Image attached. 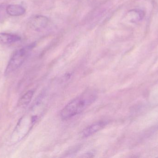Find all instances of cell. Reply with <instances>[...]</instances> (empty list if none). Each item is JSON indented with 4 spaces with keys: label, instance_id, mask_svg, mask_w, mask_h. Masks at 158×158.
<instances>
[{
    "label": "cell",
    "instance_id": "6da1fadb",
    "mask_svg": "<svg viewBox=\"0 0 158 158\" xmlns=\"http://www.w3.org/2000/svg\"><path fill=\"white\" fill-rule=\"evenodd\" d=\"M96 95L94 92H86L69 103L61 111L62 118L68 119L81 113L94 102Z\"/></svg>",
    "mask_w": 158,
    "mask_h": 158
},
{
    "label": "cell",
    "instance_id": "7a4b0ae2",
    "mask_svg": "<svg viewBox=\"0 0 158 158\" xmlns=\"http://www.w3.org/2000/svg\"><path fill=\"white\" fill-rule=\"evenodd\" d=\"M35 45V44H31L15 51L11 56L6 69V75H9L20 67Z\"/></svg>",
    "mask_w": 158,
    "mask_h": 158
},
{
    "label": "cell",
    "instance_id": "3957f363",
    "mask_svg": "<svg viewBox=\"0 0 158 158\" xmlns=\"http://www.w3.org/2000/svg\"><path fill=\"white\" fill-rule=\"evenodd\" d=\"M49 22V19L47 17L42 15H36L30 19L29 24L31 29L40 32L47 27Z\"/></svg>",
    "mask_w": 158,
    "mask_h": 158
},
{
    "label": "cell",
    "instance_id": "52a82bcc",
    "mask_svg": "<svg viewBox=\"0 0 158 158\" xmlns=\"http://www.w3.org/2000/svg\"><path fill=\"white\" fill-rule=\"evenodd\" d=\"M127 16L131 22H135L142 19L144 16V14L142 10L135 9L129 12Z\"/></svg>",
    "mask_w": 158,
    "mask_h": 158
},
{
    "label": "cell",
    "instance_id": "5b68a950",
    "mask_svg": "<svg viewBox=\"0 0 158 158\" xmlns=\"http://www.w3.org/2000/svg\"><path fill=\"white\" fill-rule=\"evenodd\" d=\"M106 124V122H98L94 123L86 128L82 133V135L83 137H88L91 136L103 129Z\"/></svg>",
    "mask_w": 158,
    "mask_h": 158
},
{
    "label": "cell",
    "instance_id": "ba28073f",
    "mask_svg": "<svg viewBox=\"0 0 158 158\" xmlns=\"http://www.w3.org/2000/svg\"><path fill=\"white\" fill-rule=\"evenodd\" d=\"M33 91H29L27 92L19 99L18 102V106H24L27 105L31 101L33 95Z\"/></svg>",
    "mask_w": 158,
    "mask_h": 158
},
{
    "label": "cell",
    "instance_id": "277c9868",
    "mask_svg": "<svg viewBox=\"0 0 158 158\" xmlns=\"http://www.w3.org/2000/svg\"><path fill=\"white\" fill-rule=\"evenodd\" d=\"M21 37L17 34L6 32H0V44L10 45L21 41Z\"/></svg>",
    "mask_w": 158,
    "mask_h": 158
},
{
    "label": "cell",
    "instance_id": "8992f818",
    "mask_svg": "<svg viewBox=\"0 0 158 158\" xmlns=\"http://www.w3.org/2000/svg\"><path fill=\"white\" fill-rule=\"evenodd\" d=\"M6 12L11 16H20L26 13V10L21 5L11 4L7 6Z\"/></svg>",
    "mask_w": 158,
    "mask_h": 158
}]
</instances>
